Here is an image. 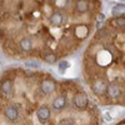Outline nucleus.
Listing matches in <instances>:
<instances>
[{"mask_svg":"<svg viewBox=\"0 0 125 125\" xmlns=\"http://www.w3.org/2000/svg\"><path fill=\"white\" fill-rule=\"evenodd\" d=\"M4 74L11 80V90L6 94L0 93V99L11 103L18 110L16 120L6 125H100L99 110L95 105L90 110H80L73 101L64 110H54L53 101L50 105L46 103L51 94H45L40 103L44 94L40 89L44 71L11 68Z\"/></svg>","mask_w":125,"mask_h":125,"instance_id":"obj_2","label":"nucleus"},{"mask_svg":"<svg viewBox=\"0 0 125 125\" xmlns=\"http://www.w3.org/2000/svg\"><path fill=\"white\" fill-rule=\"evenodd\" d=\"M0 64H1V60H0Z\"/></svg>","mask_w":125,"mask_h":125,"instance_id":"obj_7","label":"nucleus"},{"mask_svg":"<svg viewBox=\"0 0 125 125\" xmlns=\"http://www.w3.org/2000/svg\"><path fill=\"white\" fill-rule=\"evenodd\" d=\"M111 13H113V16L114 18L123 16L125 14V4H118V5H115V6L111 9Z\"/></svg>","mask_w":125,"mask_h":125,"instance_id":"obj_3","label":"nucleus"},{"mask_svg":"<svg viewBox=\"0 0 125 125\" xmlns=\"http://www.w3.org/2000/svg\"><path fill=\"white\" fill-rule=\"evenodd\" d=\"M113 118H111V115H110V114L109 113H105V114H104V120H105V121H110Z\"/></svg>","mask_w":125,"mask_h":125,"instance_id":"obj_6","label":"nucleus"},{"mask_svg":"<svg viewBox=\"0 0 125 125\" xmlns=\"http://www.w3.org/2000/svg\"><path fill=\"white\" fill-rule=\"evenodd\" d=\"M43 60L48 62V64H55V62H58V56L54 54H48L43 58Z\"/></svg>","mask_w":125,"mask_h":125,"instance_id":"obj_4","label":"nucleus"},{"mask_svg":"<svg viewBox=\"0 0 125 125\" xmlns=\"http://www.w3.org/2000/svg\"><path fill=\"white\" fill-rule=\"evenodd\" d=\"M99 13H80L76 1H0L1 45L24 34L5 48L14 58L48 54L59 58L73 54L93 29V19L78 20Z\"/></svg>","mask_w":125,"mask_h":125,"instance_id":"obj_1","label":"nucleus"},{"mask_svg":"<svg viewBox=\"0 0 125 125\" xmlns=\"http://www.w3.org/2000/svg\"><path fill=\"white\" fill-rule=\"evenodd\" d=\"M69 66H70V64H69L68 61H60V62H58V68H59V70L61 73H64Z\"/></svg>","mask_w":125,"mask_h":125,"instance_id":"obj_5","label":"nucleus"}]
</instances>
